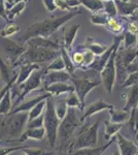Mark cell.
Listing matches in <instances>:
<instances>
[{"instance_id":"6da1fadb","label":"cell","mask_w":138,"mask_h":155,"mask_svg":"<svg viewBox=\"0 0 138 155\" xmlns=\"http://www.w3.org/2000/svg\"><path fill=\"white\" fill-rule=\"evenodd\" d=\"M79 14H81V12L77 8L72 9L67 12L66 15H63L61 17L58 18H49L46 19L41 22H36V23L32 24L31 26L27 29L26 33L24 35H22L19 38V42L21 44H26L30 38L35 36H41V37H47L49 38L50 36L53 35L55 32L61 26H63L65 23H67L70 21L72 18H74L75 16H77Z\"/></svg>"},{"instance_id":"7a4b0ae2","label":"cell","mask_w":138,"mask_h":155,"mask_svg":"<svg viewBox=\"0 0 138 155\" xmlns=\"http://www.w3.org/2000/svg\"><path fill=\"white\" fill-rule=\"evenodd\" d=\"M82 125V120L77 117L76 109L69 107L68 113L64 120H62L58 131L57 150L59 152H68L69 146L75 139V134L79 128Z\"/></svg>"},{"instance_id":"3957f363","label":"cell","mask_w":138,"mask_h":155,"mask_svg":"<svg viewBox=\"0 0 138 155\" xmlns=\"http://www.w3.org/2000/svg\"><path fill=\"white\" fill-rule=\"evenodd\" d=\"M28 122L29 112L1 117V144L20 139L27 129Z\"/></svg>"},{"instance_id":"277c9868","label":"cell","mask_w":138,"mask_h":155,"mask_svg":"<svg viewBox=\"0 0 138 155\" xmlns=\"http://www.w3.org/2000/svg\"><path fill=\"white\" fill-rule=\"evenodd\" d=\"M100 121L97 120L95 123L85 125V122L76 131L75 139L69 146L68 154L77 150L85 148H95L98 143V130H99Z\"/></svg>"},{"instance_id":"5b68a950","label":"cell","mask_w":138,"mask_h":155,"mask_svg":"<svg viewBox=\"0 0 138 155\" xmlns=\"http://www.w3.org/2000/svg\"><path fill=\"white\" fill-rule=\"evenodd\" d=\"M61 56V51H53V50L38 49L28 47L27 51L20 57L18 62L14 65L18 68L23 64H40L44 62H50Z\"/></svg>"},{"instance_id":"8992f818","label":"cell","mask_w":138,"mask_h":155,"mask_svg":"<svg viewBox=\"0 0 138 155\" xmlns=\"http://www.w3.org/2000/svg\"><path fill=\"white\" fill-rule=\"evenodd\" d=\"M53 96L47 99V107L44 111V128L47 130V139L50 147L55 149L58 142V131L61 121L57 117L55 111V102L52 98Z\"/></svg>"},{"instance_id":"52a82bcc","label":"cell","mask_w":138,"mask_h":155,"mask_svg":"<svg viewBox=\"0 0 138 155\" xmlns=\"http://www.w3.org/2000/svg\"><path fill=\"white\" fill-rule=\"evenodd\" d=\"M27 49L28 47L26 44L14 41L12 39H9V37H2L1 38V53L5 57L3 59L12 67L18 62L20 57L27 51Z\"/></svg>"},{"instance_id":"ba28073f","label":"cell","mask_w":138,"mask_h":155,"mask_svg":"<svg viewBox=\"0 0 138 155\" xmlns=\"http://www.w3.org/2000/svg\"><path fill=\"white\" fill-rule=\"evenodd\" d=\"M119 47L114 49V53H112L111 57H110L109 61L107 62V64L105 65L103 71L100 72V78H101V85L103 87L106 93H111L115 85V81H117V50Z\"/></svg>"},{"instance_id":"9c48e42d","label":"cell","mask_w":138,"mask_h":155,"mask_svg":"<svg viewBox=\"0 0 138 155\" xmlns=\"http://www.w3.org/2000/svg\"><path fill=\"white\" fill-rule=\"evenodd\" d=\"M70 83L74 86V91L79 97L82 104V107H86V97L93 89L101 85V81H96V80L90 79H82V78H77L72 76Z\"/></svg>"},{"instance_id":"30bf717a","label":"cell","mask_w":138,"mask_h":155,"mask_svg":"<svg viewBox=\"0 0 138 155\" xmlns=\"http://www.w3.org/2000/svg\"><path fill=\"white\" fill-rule=\"evenodd\" d=\"M43 69L44 68H41V69H39V71H34L33 74H31V77H30L25 83L22 84L21 86H18L19 89L21 90V95L17 98L16 102H14V109L19 106L22 101H24L25 97L28 95V94H30L32 91H34V90L38 89L39 87L41 86L42 78H43V74H44Z\"/></svg>"},{"instance_id":"8fae6325","label":"cell","mask_w":138,"mask_h":155,"mask_svg":"<svg viewBox=\"0 0 138 155\" xmlns=\"http://www.w3.org/2000/svg\"><path fill=\"white\" fill-rule=\"evenodd\" d=\"M114 107L112 104H107L104 99H97V101L91 102L90 104H88L86 107V110H85V113L82 115V117L81 118L82 122L84 123L85 120L89 119L90 117L94 116L95 114L99 113V112H102L104 110H108V111H111Z\"/></svg>"},{"instance_id":"7c38bea8","label":"cell","mask_w":138,"mask_h":155,"mask_svg":"<svg viewBox=\"0 0 138 155\" xmlns=\"http://www.w3.org/2000/svg\"><path fill=\"white\" fill-rule=\"evenodd\" d=\"M72 76L66 71H49L43 74L42 78V85L43 87H47L50 85L56 83H68L71 81Z\"/></svg>"},{"instance_id":"4fadbf2b","label":"cell","mask_w":138,"mask_h":155,"mask_svg":"<svg viewBox=\"0 0 138 155\" xmlns=\"http://www.w3.org/2000/svg\"><path fill=\"white\" fill-rule=\"evenodd\" d=\"M115 142L121 155H138V147L136 143H133L132 141L126 139L120 132L115 136Z\"/></svg>"},{"instance_id":"5bb4252c","label":"cell","mask_w":138,"mask_h":155,"mask_svg":"<svg viewBox=\"0 0 138 155\" xmlns=\"http://www.w3.org/2000/svg\"><path fill=\"white\" fill-rule=\"evenodd\" d=\"M27 47H32V48H38V49H46V50H53V51H60L62 48L61 45L58 42L49 39L47 37L41 36H35L30 38L26 42Z\"/></svg>"},{"instance_id":"9a60e30c","label":"cell","mask_w":138,"mask_h":155,"mask_svg":"<svg viewBox=\"0 0 138 155\" xmlns=\"http://www.w3.org/2000/svg\"><path fill=\"white\" fill-rule=\"evenodd\" d=\"M52 95L50 93H47V92H43L42 94L38 96H35L33 98L28 99V101H22L21 104H19L18 107H14V110L11 112L9 114H18V113H23V112H30L33 107L38 104L39 102L42 101H47L49 97H51Z\"/></svg>"},{"instance_id":"2e32d148","label":"cell","mask_w":138,"mask_h":155,"mask_svg":"<svg viewBox=\"0 0 138 155\" xmlns=\"http://www.w3.org/2000/svg\"><path fill=\"white\" fill-rule=\"evenodd\" d=\"M44 137H47V130H46V128H44V127H41V128H27L26 130L24 131V134H22V137H20V139L14 140V141H8V142H5V143L22 144V143H24V142L28 141V140L41 141V140H43Z\"/></svg>"},{"instance_id":"e0dca14e","label":"cell","mask_w":138,"mask_h":155,"mask_svg":"<svg viewBox=\"0 0 138 155\" xmlns=\"http://www.w3.org/2000/svg\"><path fill=\"white\" fill-rule=\"evenodd\" d=\"M74 91V86L71 83H56L43 87V92L50 93L52 96H60L62 94H69Z\"/></svg>"},{"instance_id":"ac0fdd59","label":"cell","mask_w":138,"mask_h":155,"mask_svg":"<svg viewBox=\"0 0 138 155\" xmlns=\"http://www.w3.org/2000/svg\"><path fill=\"white\" fill-rule=\"evenodd\" d=\"M41 69L39 64H23L19 66V76L16 82V86H21L22 84L25 83L27 80L31 77V74L34 71Z\"/></svg>"},{"instance_id":"d6986e66","label":"cell","mask_w":138,"mask_h":155,"mask_svg":"<svg viewBox=\"0 0 138 155\" xmlns=\"http://www.w3.org/2000/svg\"><path fill=\"white\" fill-rule=\"evenodd\" d=\"M81 27L79 24H75V25H70V26L66 27L64 31V35H63V47L66 50L70 51L72 48V45L74 42L75 36H76L79 29Z\"/></svg>"},{"instance_id":"ffe728a7","label":"cell","mask_w":138,"mask_h":155,"mask_svg":"<svg viewBox=\"0 0 138 155\" xmlns=\"http://www.w3.org/2000/svg\"><path fill=\"white\" fill-rule=\"evenodd\" d=\"M129 91L127 94V101L123 109L125 111L131 112L132 110L138 107V85L129 87Z\"/></svg>"},{"instance_id":"44dd1931","label":"cell","mask_w":138,"mask_h":155,"mask_svg":"<svg viewBox=\"0 0 138 155\" xmlns=\"http://www.w3.org/2000/svg\"><path fill=\"white\" fill-rule=\"evenodd\" d=\"M119 14L123 17H131L138 9V4L134 2H124L122 0H115Z\"/></svg>"},{"instance_id":"7402d4cb","label":"cell","mask_w":138,"mask_h":155,"mask_svg":"<svg viewBox=\"0 0 138 155\" xmlns=\"http://www.w3.org/2000/svg\"><path fill=\"white\" fill-rule=\"evenodd\" d=\"M114 142H115V137H114V139L110 140L109 142H107V143L102 147L81 149V150H77V151L72 152V153H69L68 155H102L105 150L108 148V147H110V145L114 143Z\"/></svg>"},{"instance_id":"603a6c76","label":"cell","mask_w":138,"mask_h":155,"mask_svg":"<svg viewBox=\"0 0 138 155\" xmlns=\"http://www.w3.org/2000/svg\"><path fill=\"white\" fill-rule=\"evenodd\" d=\"M110 114V120L109 121L114 122V123H121L125 124L130 121L131 119V112L125 111L124 109L122 110H111L109 111Z\"/></svg>"},{"instance_id":"cb8c5ba5","label":"cell","mask_w":138,"mask_h":155,"mask_svg":"<svg viewBox=\"0 0 138 155\" xmlns=\"http://www.w3.org/2000/svg\"><path fill=\"white\" fill-rule=\"evenodd\" d=\"M104 126H105V130H104V139L105 141L109 142L111 139L117 136L120 132V130L123 128L124 124L121 123H114V122L111 121H107L105 120L104 121Z\"/></svg>"},{"instance_id":"d4e9b609","label":"cell","mask_w":138,"mask_h":155,"mask_svg":"<svg viewBox=\"0 0 138 155\" xmlns=\"http://www.w3.org/2000/svg\"><path fill=\"white\" fill-rule=\"evenodd\" d=\"M11 98H12V94H11V89L9 91H7L5 93V95L1 98L0 101V114L1 117H5L7 115H9V113L14 110V106L11 104Z\"/></svg>"},{"instance_id":"484cf974","label":"cell","mask_w":138,"mask_h":155,"mask_svg":"<svg viewBox=\"0 0 138 155\" xmlns=\"http://www.w3.org/2000/svg\"><path fill=\"white\" fill-rule=\"evenodd\" d=\"M86 48L91 50V51L96 55V56H101V55L104 54L105 52L110 48V47L101 45L100 42L95 41L94 39H92V38H88L87 42H86Z\"/></svg>"},{"instance_id":"4316f807","label":"cell","mask_w":138,"mask_h":155,"mask_svg":"<svg viewBox=\"0 0 138 155\" xmlns=\"http://www.w3.org/2000/svg\"><path fill=\"white\" fill-rule=\"evenodd\" d=\"M81 4L94 14L104 11V4L102 0H81Z\"/></svg>"},{"instance_id":"83f0119b","label":"cell","mask_w":138,"mask_h":155,"mask_svg":"<svg viewBox=\"0 0 138 155\" xmlns=\"http://www.w3.org/2000/svg\"><path fill=\"white\" fill-rule=\"evenodd\" d=\"M27 1H19L12 5L11 8L6 11V20H14L17 16L22 14L26 7Z\"/></svg>"},{"instance_id":"f1b7e54d","label":"cell","mask_w":138,"mask_h":155,"mask_svg":"<svg viewBox=\"0 0 138 155\" xmlns=\"http://www.w3.org/2000/svg\"><path fill=\"white\" fill-rule=\"evenodd\" d=\"M60 51H61V56H62V58H63V60H64L65 66H66V71L68 72V74H71V76H74V71H75V69H76L77 67L75 66V64L73 63V61H72L71 56H70L69 53H68L69 51L65 49L63 46H62V48H61Z\"/></svg>"},{"instance_id":"f546056e","label":"cell","mask_w":138,"mask_h":155,"mask_svg":"<svg viewBox=\"0 0 138 155\" xmlns=\"http://www.w3.org/2000/svg\"><path fill=\"white\" fill-rule=\"evenodd\" d=\"M43 71H44V74H46V72H49V71H66V66H65L64 60H63V58H62V56H60L55 60H53V61L43 69Z\"/></svg>"},{"instance_id":"4dcf8cb0","label":"cell","mask_w":138,"mask_h":155,"mask_svg":"<svg viewBox=\"0 0 138 155\" xmlns=\"http://www.w3.org/2000/svg\"><path fill=\"white\" fill-rule=\"evenodd\" d=\"M68 106H67L66 99H60L55 102V111H56L57 117L59 118L60 121L64 120L66 117L67 113H68Z\"/></svg>"},{"instance_id":"1f68e13d","label":"cell","mask_w":138,"mask_h":155,"mask_svg":"<svg viewBox=\"0 0 138 155\" xmlns=\"http://www.w3.org/2000/svg\"><path fill=\"white\" fill-rule=\"evenodd\" d=\"M82 54H84V63H82V65L79 67V68L82 69V71H87V69H89V67L94 63L97 56L93 53L91 50H89L87 48H84V50H82Z\"/></svg>"},{"instance_id":"d6a6232c","label":"cell","mask_w":138,"mask_h":155,"mask_svg":"<svg viewBox=\"0 0 138 155\" xmlns=\"http://www.w3.org/2000/svg\"><path fill=\"white\" fill-rule=\"evenodd\" d=\"M109 17L107 16V14L105 12H99L94 14L93 16L90 17V21L92 24L94 25H101V26H105V25L108 24L109 21Z\"/></svg>"},{"instance_id":"836d02e7","label":"cell","mask_w":138,"mask_h":155,"mask_svg":"<svg viewBox=\"0 0 138 155\" xmlns=\"http://www.w3.org/2000/svg\"><path fill=\"white\" fill-rule=\"evenodd\" d=\"M46 107H47V101H42L39 102L38 104H36V106L29 112V121L38 118L41 115H43L44 111H46Z\"/></svg>"},{"instance_id":"e575fe53","label":"cell","mask_w":138,"mask_h":155,"mask_svg":"<svg viewBox=\"0 0 138 155\" xmlns=\"http://www.w3.org/2000/svg\"><path fill=\"white\" fill-rule=\"evenodd\" d=\"M65 99H66L68 107H73V109H79V110H81V111H84V107H82L81 99L77 96V94L75 93V91L69 93L67 98H65Z\"/></svg>"},{"instance_id":"d590c367","label":"cell","mask_w":138,"mask_h":155,"mask_svg":"<svg viewBox=\"0 0 138 155\" xmlns=\"http://www.w3.org/2000/svg\"><path fill=\"white\" fill-rule=\"evenodd\" d=\"M123 37H124V38H123V41H124L125 49H131V48L136 47V45L138 42V36L136 34H133L127 30V31L124 33Z\"/></svg>"},{"instance_id":"8d00e7d4","label":"cell","mask_w":138,"mask_h":155,"mask_svg":"<svg viewBox=\"0 0 138 155\" xmlns=\"http://www.w3.org/2000/svg\"><path fill=\"white\" fill-rule=\"evenodd\" d=\"M104 4V12L107 14L109 18H115L119 14L117 6L115 3V0H105L103 1Z\"/></svg>"},{"instance_id":"74e56055","label":"cell","mask_w":138,"mask_h":155,"mask_svg":"<svg viewBox=\"0 0 138 155\" xmlns=\"http://www.w3.org/2000/svg\"><path fill=\"white\" fill-rule=\"evenodd\" d=\"M18 31H20V26L14 23H8L5 26V28L1 31V38L2 37H9L14 34H16Z\"/></svg>"},{"instance_id":"f35d334b","label":"cell","mask_w":138,"mask_h":155,"mask_svg":"<svg viewBox=\"0 0 138 155\" xmlns=\"http://www.w3.org/2000/svg\"><path fill=\"white\" fill-rule=\"evenodd\" d=\"M107 26H108V29L110 31H111L112 33L117 34V35H120L123 31V25L115 18H110Z\"/></svg>"},{"instance_id":"ab89813d","label":"cell","mask_w":138,"mask_h":155,"mask_svg":"<svg viewBox=\"0 0 138 155\" xmlns=\"http://www.w3.org/2000/svg\"><path fill=\"white\" fill-rule=\"evenodd\" d=\"M23 154L25 155H54V153L51 152H46L41 148H34V147H25L22 150Z\"/></svg>"},{"instance_id":"60d3db41","label":"cell","mask_w":138,"mask_h":155,"mask_svg":"<svg viewBox=\"0 0 138 155\" xmlns=\"http://www.w3.org/2000/svg\"><path fill=\"white\" fill-rule=\"evenodd\" d=\"M134 85H138V71L130 74L126 79V81L122 84V87L123 88H125V87L129 88V87L134 86Z\"/></svg>"},{"instance_id":"b9f144b4","label":"cell","mask_w":138,"mask_h":155,"mask_svg":"<svg viewBox=\"0 0 138 155\" xmlns=\"http://www.w3.org/2000/svg\"><path fill=\"white\" fill-rule=\"evenodd\" d=\"M44 127V114L36 119H33L28 122L27 128H41Z\"/></svg>"},{"instance_id":"7bdbcfd3","label":"cell","mask_w":138,"mask_h":155,"mask_svg":"<svg viewBox=\"0 0 138 155\" xmlns=\"http://www.w3.org/2000/svg\"><path fill=\"white\" fill-rule=\"evenodd\" d=\"M71 59L73 61V63L75 64V66L77 68H79L82 63H84V54H82V51H77V52H74L73 54L71 55Z\"/></svg>"},{"instance_id":"ee69618b","label":"cell","mask_w":138,"mask_h":155,"mask_svg":"<svg viewBox=\"0 0 138 155\" xmlns=\"http://www.w3.org/2000/svg\"><path fill=\"white\" fill-rule=\"evenodd\" d=\"M26 146H22V147H8V146H1L0 149V155H8L11 154L14 152L17 151H22Z\"/></svg>"},{"instance_id":"f6af8a7d","label":"cell","mask_w":138,"mask_h":155,"mask_svg":"<svg viewBox=\"0 0 138 155\" xmlns=\"http://www.w3.org/2000/svg\"><path fill=\"white\" fill-rule=\"evenodd\" d=\"M42 2H43L44 6H46L47 11L50 12H55L58 8L56 5V0H42Z\"/></svg>"},{"instance_id":"bcb514c9","label":"cell","mask_w":138,"mask_h":155,"mask_svg":"<svg viewBox=\"0 0 138 155\" xmlns=\"http://www.w3.org/2000/svg\"><path fill=\"white\" fill-rule=\"evenodd\" d=\"M56 5L58 8L62 9V11H71L69 8L68 4H67V1L66 0H56Z\"/></svg>"},{"instance_id":"7dc6e473","label":"cell","mask_w":138,"mask_h":155,"mask_svg":"<svg viewBox=\"0 0 138 155\" xmlns=\"http://www.w3.org/2000/svg\"><path fill=\"white\" fill-rule=\"evenodd\" d=\"M128 31L131 32L133 34H136L138 35V23L136 22H131L128 25Z\"/></svg>"},{"instance_id":"c3c4849f","label":"cell","mask_w":138,"mask_h":155,"mask_svg":"<svg viewBox=\"0 0 138 155\" xmlns=\"http://www.w3.org/2000/svg\"><path fill=\"white\" fill-rule=\"evenodd\" d=\"M130 18L133 20V22H136V23H138V12H135V14L130 17Z\"/></svg>"},{"instance_id":"681fc988","label":"cell","mask_w":138,"mask_h":155,"mask_svg":"<svg viewBox=\"0 0 138 155\" xmlns=\"http://www.w3.org/2000/svg\"><path fill=\"white\" fill-rule=\"evenodd\" d=\"M135 141H138V130L136 132V134H135Z\"/></svg>"},{"instance_id":"f907efd6","label":"cell","mask_w":138,"mask_h":155,"mask_svg":"<svg viewBox=\"0 0 138 155\" xmlns=\"http://www.w3.org/2000/svg\"><path fill=\"white\" fill-rule=\"evenodd\" d=\"M122 1H124V2H129V0H122Z\"/></svg>"},{"instance_id":"816d5d0a","label":"cell","mask_w":138,"mask_h":155,"mask_svg":"<svg viewBox=\"0 0 138 155\" xmlns=\"http://www.w3.org/2000/svg\"><path fill=\"white\" fill-rule=\"evenodd\" d=\"M135 143H136V145H137V147H138V141H136V142H135Z\"/></svg>"},{"instance_id":"f5cc1de1","label":"cell","mask_w":138,"mask_h":155,"mask_svg":"<svg viewBox=\"0 0 138 155\" xmlns=\"http://www.w3.org/2000/svg\"><path fill=\"white\" fill-rule=\"evenodd\" d=\"M136 48L138 49V42H137V45H136Z\"/></svg>"},{"instance_id":"db71d44e","label":"cell","mask_w":138,"mask_h":155,"mask_svg":"<svg viewBox=\"0 0 138 155\" xmlns=\"http://www.w3.org/2000/svg\"><path fill=\"white\" fill-rule=\"evenodd\" d=\"M102 1H105V0H102Z\"/></svg>"},{"instance_id":"11a10c76","label":"cell","mask_w":138,"mask_h":155,"mask_svg":"<svg viewBox=\"0 0 138 155\" xmlns=\"http://www.w3.org/2000/svg\"><path fill=\"white\" fill-rule=\"evenodd\" d=\"M23 155H25V154H23Z\"/></svg>"},{"instance_id":"9f6ffc18","label":"cell","mask_w":138,"mask_h":155,"mask_svg":"<svg viewBox=\"0 0 138 155\" xmlns=\"http://www.w3.org/2000/svg\"><path fill=\"white\" fill-rule=\"evenodd\" d=\"M54 155H55V154H54Z\"/></svg>"}]
</instances>
